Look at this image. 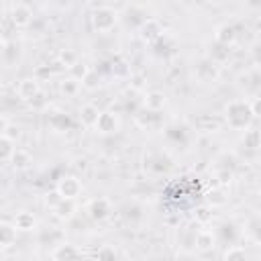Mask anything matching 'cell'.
<instances>
[{
	"mask_svg": "<svg viewBox=\"0 0 261 261\" xmlns=\"http://www.w3.org/2000/svg\"><path fill=\"white\" fill-rule=\"evenodd\" d=\"M226 122L230 128L234 130H245L251 126V120L255 118L253 112H251V104L245 102V100H232L228 102L226 106Z\"/></svg>",
	"mask_w": 261,
	"mask_h": 261,
	"instance_id": "6da1fadb",
	"label": "cell"
},
{
	"mask_svg": "<svg viewBox=\"0 0 261 261\" xmlns=\"http://www.w3.org/2000/svg\"><path fill=\"white\" fill-rule=\"evenodd\" d=\"M90 20H92V27L96 33H110L118 22V12L110 6H100L92 12Z\"/></svg>",
	"mask_w": 261,
	"mask_h": 261,
	"instance_id": "7a4b0ae2",
	"label": "cell"
},
{
	"mask_svg": "<svg viewBox=\"0 0 261 261\" xmlns=\"http://www.w3.org/2000/svg\"><path fill=\"white\" fill-rule=\"evenodd\" d=\"M218 63L216 61H212V59H204V61H200L196 67H194V75H196V80L198 82H202V84H210V82H214L216 77H218Z\"/></svg>",
	"mask_w": 261,
	"mask_h": 261,
	"instance_id": "3957f363",
	"label": "cell"
},
{
	"mask_svg": "<svg viewBox=\"0 0 261 261\" xmlns=\"http://www.w3.org/2000/svg\"><path fill=\"white\" fill-rule=\"evenodd\" d=\"M57 192H59L63 198L75 200V198L80 196V192H82V184H80V179H77L75 175H65V177H61V179L57 181Z\"/></svg>",
	"mask_w": 261,
	"mask_h": 261,
	"instance_id": "277c9868",
	"label": "cell"
},
{
	"mask_svg": "<svg viewBox=\"0 0 261 261\" xmlns=\"http://www.w3.org/2000/svg\"><path fill=\"white\" fill-rule=\"evenodd\" d=\"M39 92H41V88H39V80L37 77H24L16 86V96L20 100H24V102H31Z\"/></svg>",
	"mask_w": 261,
	"mask_h": 261,
	"instance_id": "5b68a950",
	"label": "cell"
},
{
	"mask_svg": "<svg viewBox=\"0 0 261 261\" xmlns=\"http://www.w3.org/2000/svg\"><path fill=\"white\" fill-rule=\"evenodd\" d=\"M161 33H163V29H161L159 20H155V18L145 20V22L141 24V29H139V37H141L145 43H155V41H159V39H161Z\"/></svg>",
	"mask_w": 261,
	"mask_h": 261,
	"instance_id": "8992f818",
	"label": "cell"
},
{
	"mask_svg": "<svg viewBox=\"0 0 261 261\" xmlns=\"http://www.w3.org/2000/svg\"><path fill=\"white\" fill-rule=\"evenodd\" d=\"M31 20H33V12H31L29 6H24V4H16V6L10 10V22H12L16 29H24V27H29Z\"/></svg>",
	"mask_w": 261,
	"mask_h": 261,
	"instance_id": "52a82bcc",
	"label": "cell"
},
{
	"mask_svg": "<svg viewBox=\"0 0 261 261\" xmlns=\"http://www.w3.org/2000/svg\"><path fill=\"white\" fill-rule=\"evenodd\" d=\"M94 128L100 135H112V133H116L118 130V118H116V114L114 112H100L98 122H96Z\"/></svg>",
	"mask_w": 261,
	"mask_h": 261,
	"instance_id": "ba28073f",
	"label": "cell"
},
{
	"mask_svg": "<svg viewBox=\"0 0 261 261\" xmlns=\"http://www.w3.org/2000/svg\"><path fill=\"white\" fill-rule=\"evenodd\" d=\"M165 102H167V98H165V94L159 92V90H151V92H147L145 98H143V106H145V110H149V112H159V110H163Z\"/></svg>",
	"mask_w": 261,
	"mask_h": 261,
	"instance_id": "9c48e42d",
	"label": "cell"
},
{
	"mask_svg": "<svg viewBox=\"0 0 261 261\" xmlns=\"http://www.w3.org/2000/svg\"><path fill=\"white\" fill-rule=\"evenodd\" d=\"M88 214L90 218L94 220H104L108 214H110V202L106 198H94L90 204H88Z\"/></svg>",
	"mask_w": 261,
	"mask_h": 261,
	"instance_id": "30bf717a",
	"label": "cell"
},
{
	"mask_svg": "<svg viewBox=\"0 0 261 261\" xmlns=\"http://www.w3.org/2000/svg\"><path fill=\"white\" fill-rule=\"evenodd\" d=\"M51 210H53V214H55L59 220H69V218L75 214L77 206H75V200H71V198H61V200L57 202V206L51 208Z\"/></svg>",
	"mask_w": 261,
	"mask_h": 261,
	"instance_id": "8fae6325",
	"label": "cell"
},
{
	"mask_svg": "<svg viewBox=\"0 0 261 261\" xmlns=\"http://www.w3.org/2000/svg\"><path fill=\"white\" fill-rule=\"evenodd\" d=\"M214 41L220 43V45H226V47L234 45V41H237V31H234V27H230V24H220V27H216V31H214Z\"/></svg>",
	"mask_w": 261,
	"mask_h": 261,
	"instance_id": "7c38bea8",
	"label": "cell"
},
{
	"mask_svg": "<svg viewBox=\"0 0 261 261\" xmlns=\"http://www.w3.org/2000/svg\"><path fill=\"white\" fill-rule=\"evenodd\" d=\"M16 226H14V222L10 224V222H2L0 224V249H8V247H12L14 245V241H16Z\"/></svg>",
	"mask_w": 261,
	"mask_h": 261,
	"instance_id": "4fadbf2b",
	"label": "cell"
},
{
	"mask_svg": "<svg viewBox=\"0 0 261 261\" xmlns=\"http://www.w3.org/2000/svg\"><path fill=\"white\" fill-rule=\"evenodd\" d=\"M80 255H82V251H77L69 243H59L51 251V259H55V261H59V259H73V257H80Z\"/></svg>",
	"mask_w": 261,
	"mask_h": 261,
	"instance_id": "5bb4252c",
	"label": "cell"
},
{
	"mask_svg": "<svg viewBox=\"0 0 261 261\" xmlns=\"http://www.w3.org/2000/svg\"><path fill=\"white\" fill-rule=\"evenodd\" d=\"M98 116H100V110H98L94 104H84V106L80 108V122H82L84 126H96Z\"/></svg>",
	"mask_w": 261,
	"mask_h": 261,
	"instance_id": "9a60e30c",
	"label": "cell"
},
{
	"mask_svg": "<svg viewBox=\"0 0 261 261\" xmlns=\"http://www.w3.org/2000/svg\"><path fill=\"white\" fill-rule=\"evenodd\" d=\"M49 126L55 130V133H63V130H67L69 126H71V120H69V116L67 114H63V112H51L49 114Z\"/></svg>",
	"mask_w": 261,
	"mask_h": 261,
	"instance_id": "2e32d148",
	"label": "cell"
},
{
	"mask_svg": "<svg viewBox=\"0 0 261 261\" xmlns=\"http://www.w3.org/2000/svg\"><path fill=\"white\" fill-rule=\"evenodd\" d=\"M196 249L198 251H210V249H214V243H216V237H214V232L212 230H200L198 234H196Z\"/></svg>",
	"mask_w": 261,
	"mask_h": 261,
	"instance_id": "e0dca14e",
	"label": "cell"
},
{
	"mask_svg": "<svg viewBox=\"0 0 261 261\" xmlns=\"http://www.w3.org/2000/svg\"><path fill=\"white\" fill-rule=\"evenodd\" d=\"M31 163H33V157H31V153L27 149H16L12 159H10V165L14 169H27Z\"/></svg>",
	"mask_w": 261,
	"mask_h": 261,
	"instance_id": "ac0fdd59",
	"label": "cell"
},
{
	"mask_svg": "<svg viewBox=\"0 0 261 261\" xmlns=\"http://www.w3.org/2000/svg\"><path fill=\"white\" fill-rule=\"evenodd\" d=\"M14 226L18 228V230H33L35 226H37V220H35V216L31 214V212H18L16 216H14Z\"/></svg>",
	"mask_w": 261,
	"mask_h": 261,
	"instance_id": "d6986e66",
	"label": "cell"
},
{
	"mask_svg": "<svg viewBox=\"0 0 261 261\" xmlns=\"http://www.w3.org/2000/svg\"><path fill=\"white\" fill-rule=\"evenodd\" d=\"M0 135H2V137H8V139H12V141H16V139L20 137V126H16L14 122H10V120L2 114V118H0Z\"/></svg>",
	"mask_w": 261,
	"mask_h": 261,
	"instance_id": "ffe728a7",
	"label": "cell"
},
{
	"mask_svg": "<svg viewBox=\"0 0 261 261\" xmlns=\"http://www.w3.org/2000/svg\"><path fill=\"white\" fill-rule=\"evenodd\" d=\"M14 143L16 141H12L8 137H0V159H2V163H10V159H12L14 151H16Z\"/></svg>",
	"mask_w": 261,
	"mask_h": 261,
	"instance_id": "44dd1931",
	"label": "cell"
},
{
	"mask_svg": "<svg viewBox=\"0 0 261 261\" xmlns=\"http://www.w3.org/2000/svg\"><path fill=\"white\" fill-rule=\"evenodd\" d=\"M57 61H59V65L71 69V67L80 61V57H77V53H75L73 49H61V51L57 53Z\"/></svg>",
	"mask_w": 261,
	"mask_h": 261,
	"instance_id": "7402d4cb",
	"label": "cell"
},
{
	"mask_svg": "<svg viewBox=\"0 0 261 261\" xmlns=\"http://www.w3.org/2000/svg\"><path fill=\"white\" fill-rule=\"evenodd\" d=\"M243 145L247 149H259L261 147V130L257 128H247L243 135Z\"/></svg>",
	"mask_w": 261,
	"mask_h": 261,
	"instance_id": "603a6c76",
	"label": "cell"
},
{
	"mask_svg": "<svg viewBox=\"0 0 261 261\" xmlns=\"http://www.w3.org/2000/svg\"><path fill=\"white\" fill-rule=\"evenodd\" d=\"M59 90H61V94L63 96H77V92H80V80H75V77H67V80H63L61 84H59Z\"/></svg>",
	"mask_w": 261,
	"mask_h": 261,
	"instance_id": "cb8c5ba5",
	"label": "cell"
},
{
	"mask_svg": "<svg viewBox=\"0 0 261 261\" xmlns=\"http://www.w3.org/2000/svg\"><path fill=\"white\" fill-rule=\"evenodd\" d=\"M228 55H230V47L220 45V43H216V45H214V51H210V59H212V61H216V63L226 61V59H228Z\"/></svg>",
	"mask_w": 261,
	"mask_h": 261,
	"instance_id": "d4e9b609",
	"label": "cell"
},
{
	"mask_svg": "<svg viewBox=\"0 0 261 261\" xmlns=\"http://www.w3.org/2000/svg\"><path fill=\"white\" fill-rule=\"evenodd\" d=\"M90 71H92V69H90V67H88L84 61H77V63H75V65L69 69L71 77H75V80H80V82H84V80H86V75H88Z\"/></svg>",
	"mask_w": 261,
	"mask_h": 261,
	"instance_id": "484cf974",
	"label": "cell"
},
{
	"mask_svg": "<svg viewBox=\"0 0 261 261\" xmlns=\"http://www.w3.org/2000/svg\"><path fill=\"white\" fill-rule=\"evenodd\" d=\"M222 257H224V259H245V257H247V251H245L243 247H239V245H232V247H228V249L222 253Z\"/></svg>",
	"mask_w": 261,
	"mask_h": 261,
	"instance_id": "4316f807",
	"label": "cell"
},
{
	"mask_svg": "<svg viewBox=\"0 0 261 261\" xmlns=\"http://www.w3.org/2000/svg\"><path fill=\"white\" fill-rule=\"evenodd\" d=\"M194 218H196L198 222L206 224V222L212 218V210H210L208 206H198V208H196V212H194Z\"/></svg>",
	"mask_w": 261,
	"mask_h": 261,
	"instance_id": "83f0119b",
	"label": "cell"
},
{
	"mask_svg": "<svg viewBox=\"0 0 261 261\" xmlns=\"http://www.w3.org/2000/svg\"><path fill=\"white\" fill-rule=\"evenodd\" d=\"M112 73H114L116 77H130V73H128V67H126V63H124V61L112 63Z\"/></svg>",
	"mask_w": 261,
	"mask_h": 261,
	"instance_id": "f1b7e54d",
	"label": "cell"
},
{
	"mask_svg": "<svg viewBox=\"0 0 261 261\" xmlns=\"http://www.w3.org/2000/svg\"><path fill=\"white\" fill-rule=\"evenodd\" d=\"M29 104H31V108H35V110H43V108L47 106V98H45V94H43V92H39V94H37Z\"/></svg>",
	"mask_w": 261,
	"mask_h": 261,
	"instance_id": "f546056e",
	"label": "cell"
},
{
	"mask_svg": "<svg viewBox=\"0 0 261 261\" xmlns=\"http://www.w3.org/2000/svg\"><path fill=\"white\" fill-rule=\"evenodd\" d=\"M82 84H84V86H86L88 90H94V88H98V84H100V80H98V75H96L94 71H90V73L86 75V80H84Z\"/></svg>",
	"mask_w": 261,
	"mask_h": 261,
	"instance_id": "4dcf8cb0",
	"label": "cell"
},
{
	"mask_svg": "<svg viewBox=\"0 0 261 261\" xmlns=\"http://www.w3.org/2000/svg\"><path fill=\"white\" fill-rule=\"evenodd\" d=\"M61 198H63V196H61L57 190H55V192H49V194L45 196V204H47L49 208H55V206H57V202H59Z\"/></svg>",
	"mask_w": 261,
	"mask_h": 261,
	"instance_id": "1f68e13d",
	"label": "cell"
},
{
	"mask_svg": "<svg viewBox=\"0 0 261 261\" xmlns=\"http://www.w3.org/2000/svg\"><path fill=\"white\" fill-rule=\"evenodd\" d=\"M249 104H251V112H253V116H261V96L255 98V100L249 102Z\"/></svg>",
	"mask_w": 261,
	"mask_h": 261,
	"instance_id": "d6a6232c",
	"label": "cell"
},
{
	"mask_svg": "<svg viewBox=\"0 0 261 261\" xmlns=\"http://www.w3.org/2000/svg\"><path fill=\"white\" fill-rule=\"evenodd\" d=\"M128 80L133 82V88H135V90H141V88H143V82H145V77H143V75H139V73H137V75H130Z\"/></svg>",
	"mask_w": 261,
	"mask_h": 261,
	"instance_id": "836d02e7",
	"label": "cell"
},
{
	"mask_svg": "<svg viewBox=\"0 0 261 261\" xmlns=\"http://www.w3.org/2000/svg\"><path fill=\"white\" fill-rule=\"evenodd\" d=\"M232 179V171H228V169H224L222 173H220V184H228Z\"/></svg>",
	"mask_w": 261,
	"mask_h": 261,
	"instance_id": "e575fe53",
	"label": "cell"
},
{
	"mask_svg": "<svg viewBox=\"0 0 261 261\" xmlns=\"http://www.w3.org/2000/svg\"><path fill=\"white\" fill-rule=\"evenodd\" d=\"M253 239H255V243L261 245V224H259L257 228H253Z\"/></svg>",
	"mask_w": 261,
	"mask_h": 261,
	"instance_id": "d590c367",
	"label": "cell"
},
{
	"mask_svg": "<svg viewBox=\"0 0 261 261\" xmlns=\"http://www.w3.org/2000/svg\"><path fill=\"white\" fill-rule=\"evenodd\" d=\"M96 255H98V257H114L116 253H114V251H108V249H104V251H98Z\"/></svg>",
	"mask_w": 261,
	"mask_h": 261,
	"instance_id": "8d00e7d4",
	"label": "cell"
},
{
	"mask_svg": "<svg viewBox=\"0 0 261 261\" xmlns=\"http://www.w3.org/2000/svg\"><path fill=\"white\" fill-rule=\"evenodd\" d=\"M259 31H261V24H259Z\"/></svg>",
	"mask_w": 261,
	"mask_h": 261,
	"instance_id": "74e56055",
	"label": "cell"
}]
</instances>
